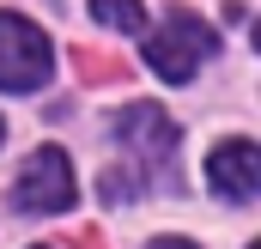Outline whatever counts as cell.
Here are the masks:
<instances>
[{"label":"cell","instance_id":"cell-5","mask_svg":"<svg viewBox=\"0 0 261 249\" xmlns=\"http://www.w3.org/2000/svg\"><path fill=\"white\" fill-rule=\"evenodd\" d=\"M206 183H213V194H225V201H255L261 194V152H255V140H225V146H213Z\"/></svg>","mask_w":261,"mask_h":249},{"label":"cell","instance_id":"cell-8","mask_svg":"<svg viewBox=\"0 0 261 249\" xmlns=\"http://www.w3.org/2000/svg\"><path fill=\"white\" fill-rule=\"evenodd\" d=\"M146 249H200V243H189V237H152Z\"/></svg>","mask_w":261,"mask_h":249},{"label":"cell","instance_id":"cell-6","mask_svg":"<svg viewBox=\"0 0 261 249\" xmlns=\"http://www.w3.org/2000/svg\"><path fill=\"white\" fill-rule=\"evenodd\" d=\"M91 18L97 24H110V31H146V6L140 0H91Z\"/></svg>","mask_w":261,"mask_h":249},{"label":"cell","instance_id":"cell-1","mask_svg":"<svg viewBox=\"0 0 261 249\" xmlns=\"http://www.w3.org/2000/svg\"><path fill=\"white\" fill-rule=\"evenodd\" d=\"M213 49H219L213 24H206L200 12H189V6H176V12H164V24L146 37V67H152L164 85H189Z\"/></svg>","mask_w":261,"mask_h":249},{"label":"cell","instance_id":"cell-2","mask_svg":"<svg viewBox=\"0 0 261 249\" xmlns=\"http://www.w3.org/2000/svg\"><path fill=\"white\" fill-rule=\"evenodd\" d=\"M55 73V49L49 37L18 18V12H0V91H43Z\"/></svg>","mask_w":261,"mask_h":249},{"label":"cell","instance_id":"cell-3","mask_svg":"<svg viewBox=\"0 0 261 249\" xmlns=\"http://www.w3.org/2000/svg\"><path fill=\"white\" fill-rule=\"evenodd\" d=\"M6 194H12L18 213H67L73 194H79V183H73V158H67L61 146H37V152L24 158V170L12 177Z\"/></svg>","mask_w":261,"mask_h":249},{"label":"cell","instance_id":"cell-7","mask_svg":"<svg viewBox=\"0 0 261 249\" xmlns=\"http://www.w3.org/2000/svg\"><path fill=\"white\" fill-rule=\"evenodd\" d=\"M97 194H103V207H128L134 194H140V177L110 164V170H103V183H97Z\"/></svg>","mask_w":261,"mask_h":249},{"label":"cell","instance_id":"cell-9","mask_svg":"<svg viewBox=\"0 0 261 249\" xmlns=\"http://www.w3.org/2000/svg\"><path fill=\"white\" fill-rule=\"evenodd\" d=\"M0 140H6V122H0Z\"/></svg>","mask_w":261,"mask_h":249},{"label":"cell","instance_id":"cell-4","mask_svg":"<svg viewBox=\"0 0 261 249\" xmlns=\"http://www.w3.org/2000/svg\"><path fill=\"white\" fill-rule=\"evenodd\" d=\"M116 140L146 158V170H158V164H170V152H176V122H170L158 104H128V110L116 116Z\"/></svg>","mask_w":261,"mask_h":249}]
</instances>
